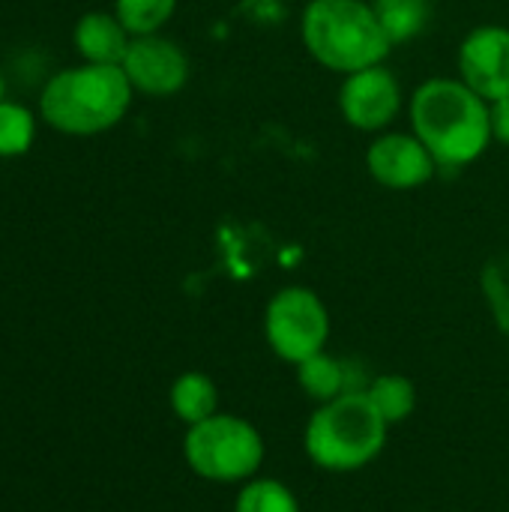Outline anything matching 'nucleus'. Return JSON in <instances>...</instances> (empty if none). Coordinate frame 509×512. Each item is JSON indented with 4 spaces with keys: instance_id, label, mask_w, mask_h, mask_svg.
Masks as SVG:
<instances>
[{
    "instance_id": "obj_1",
    "label": "nucleus",
    "mask_w": 509,
    "mask_h": 512,
    "mask_svg": "<svg viewBox=\"0 0 509 512\" xmlns=\"http://www.w3.org/2000/svg\"><path fill=\"white\" fill-rule=\"evenodd\" d=\"M414 135L435 156L438 168H465L492 141V111L459 78H432L411 99Z\"/></svg>"
},
{
    "instance_id": "obj_2",
    "label": "nucleus",
    "mask_w": 509,
    "mask_h": 512,
    "mask_svg": "<svg viewBox=\"0 0 509 512\" xmlns=\"http://www.w3.org/2000/svg\"><path fill=\"white\" fill-rule=\"evenodd\" d=\"M132 93L123 66H69L42 87L39 117L63 135H99L126 117Z\"/></svg>"
},
{
    "instance_id": "obj_3",
    "label": "nucleus",
    "mask_w": 509,
    "mask_h": 512,
    "mask_svg": "<svg viewBox=\"0 0 509 512\" xmlns=\"http://www.w3.org/2000/svg\"><path fill=\"white\" fill-rule=\"evenodd\" d=\"M303 42L321 66L345 75L384 63L393 48L369 0H312Z\"/></svg>"
},
{
    "instance_id": "obj_4",
    "label": "nucleus",
    "mask_w": 509,
    "mask_h": 512,
    "mask_svg": "<svg viewBox=\"0 0 509 512\" xmlns=\"http://www.w3.org/2000/svg\"><path fill=\"white\" fill-rule=\"evenodd\" d=\"M387 420L378 414L366 390L342 393L324 402L306 426V456L333 474L366 468L387 444Z\"/></svg>"
},
{
    "instance_id": "obj_5",
    "label": "nucleus",
    "mask_w": 509,
    "mask_h": 512,
    "mask_svg": "<svg viewBox=\"0 0 509 512\" xmlns=\"http://www.w3.org/2000/svg\"><path fill=\"white\" fill-rule=\"evenodd\" d=\"M183 456L189 468L213 483L249 480L264 462V441L252 423L234 414H213L204 423L189 426L183 438Z\"/></svg>"
},
{
    "instance_id": "obj_6",
    "label": "nucleus",
    "mask_w": 509,
    "mask_h": 512,
    "mask_svg": "<svg viewBox=\"0 0 509 512\" xmlns=\"http://www.w3.org/2000/svg\"><path fill=\"white\" fill-rule=\"evenodd\" d=\"M264 333L270 348L288 360L303 363L324 351L330 336V315L321 303V297L309 288H282L270 303L264 315Z\"/></svg>"
},
{
    "instance_id": "obj_7",
    "label": "nucleus",
    "mask_w": 509,
    "mask_h": 512,
    "mask_svg": "<svg viewBox=\"0 0 509 512\" xmlns=\"http://www.w3.org/2000/svg\"><path fill=\"white\" fill-rule=\"evenodd\" d=\"M123 72L135 93L174 96L189 81V57L177 42L159 33L132 36V45L123 60Z\"/></svg>"
},
{
    "instance_id": "obj_8",
    "label": "nucleus",
    "mask_w": 509,
    "mask_h": 512,
    "mask_svg": "<svg viewBox=\"0 0 509 512\" xmlns=\"http://www.w3.org/2000/svg\"><path fill=\"white\" fill-rule=\"evenodd\" d=\"M339 108L354 129L378 132L396 120L402 108V87L396 75L384 63H378L345 75V84L339 90Z\"/></svg>"
},
{
    "instance_id": "obj_9",
    "label": "nucleus",
    "mask_w": 509,
    "mask_h": 512,
    "mask_svg": "<svg viewBox=\"0 0 509 512\" xmlns=\"http://www.w3.org/2000/svg\"><path fill=\"white\" fill-rule=\"evenodd\" d=\"M462 81L483 96L498 102L509 96V30L501 24H483L471 30L459 48Z\"/></svg>"
},
{
    "instance_id": "obj_10",
    "label": "nucleus",
    "mask_w": 509,
    "mask_h": 512,
    "mask_svg": "<svg viewBox=\"0 0 509 512\" xmlns=\"http://www.w3.org/2000/svg\"><path fill=\"white\" fill-rule=\"evenodd\" d=\"M369 174L387 189H417L435 177V156L411 132H387L372 141L366 153Z\"/></svg>"
},
{
    "instance_id": "obj_11",
    "label": "nucleus",
    "mask_w": 509,
    "mask_h": 512,
    "mask_svg": "<svg viewBox=\"0 0 509 512\" xmlns=\"http://www.w3.org/2000/svg\"><path fill=\"white\" fill-rule=\"evenodd\" d=\"M72 42L84 63L123 66L126 51L132 45V33L120 24L114 12H87L78 18Z\"/></svg>"
},
{
    "instance_id": "obj_12",
    "label": "nucleus",
    "mask_w": 509,
    "mask_h": 512,
    "mask_svg": "<svg viewBox=\"0 0 509 512\" xmlns=\"http://www.w3.org/2000/svg\"><path fill=\"white\" fill-rule=\"evenodd\" d=\"M171 411L186 423H204L213 414H219V390L216 384L201 372H186L171 384Z\"/></svg>"
},
{
    "instance_id": "obj_13",
    "label": "nucleus",
    "mask_w": 509,
    "mask_h": 512,
    "mask_svg": "<svg viewBox=\"0 0 509 512\" xmlns=\"http://www.w3.org/2000/svg\"><path fill=\"white\" fill-rule=\"evenodd\" d=\"M390 45L414 39L429 21V0H372Z\"/></svg>"
},
{
    "instance_id": "obj_14",
    "label": "nucleus",
    "mask_w": 509,
    "mask_h": 512,
    "mask_svg": "<svg viewBox=\"0 0 509 512\" xmlns=\"http://www.w3.org/2000/svg\"><path fill=\"white\" fill-rule=\"evenodd\" d=\"M297 369H300V372H297L300 387H303L312 399H318V402H333V399H339L342 393H348V390H345V366H342L339 360L327 357L324 351L315 354V357H309V360H303Z\"/></svg>"
},
{
    "instance_id": "obj_15",
    "label": "nucleus",
    "mask_w": 509,
    "mask_h": 512,
    "mask_svg": "<svg viewBox=\"0 0 509 512\" xmlns=\"http://www.w3.org/2000/svg\"><path fill=\"white\" fill-rule=\"evenodd\" d=\"M366 396L372 399L378 414L387 420V426L402 423L414 411V405H417V390L402 375H381V378H375L372 387L366 390Z\"/></svg>"
},
{
    "instance_id": "obj_16",
    "label": "nucleus",
    "mask_w": 509,
    "mask_h": 512,
    "mask_svg": "<svg viewBox=\"0 0 509 512\" xmlns=\"http://www.w3.org/2000/svg\"><path fill=\"white\" fill-rule=\"evenodd\" d=\"M36 138V114L21 102L0 99V159L24 156Z\"/></svg>"
},
{
    "instance_id": "obj_17",
    "label": "nucleus",
    "mask_w": 509,
    "mask_h": 512,
    "mask_svg": "<svg viewBox=\"0 0 509 512\" xmlns=\"http://www.w3.org/2000/svg\"><path fill=\"white\" fill-rule=\"evenodd\" d=\"M177 0H114V15L132 36L159 33L174 15Z\"/></svg>"
},
{
    "instance_id": "obj_18",
    "label": "nucleus",
    "mask_w": 509,
    "mask_h": 512,
    "mask_svg": "<svg viewBox=\"0 0 509 512\" xmlns=\"http://www.w3.org/2000/svg\"><path fill=\"white\" fill-rule=\"evenodd\" d=\"M234 512H300V504L279 480H255L237 495Z\"/></svg>"
},
{
    "instance_id": "obj_19",
    "label": "nucleus",
    "mask_w": 509,
    "mask_h": 512,
    "mask_svg": "<svg viewBox=\"0 0 509 512\" xmlns=\"http://www.w3.org/2000/svg\"><path fill=\"white\" fill-rule=\"evenodd\" d=\"M483 291L498 318V327L509 336V252L492 258L483 270Z\"/></svg>"
},
{
    "instance_id": "obj_20",
    "label": "nucleus",
    "mask_w": 509,
    "mask_h": 512,
    "mask_svg": "<svg viewBox=\"0 0 509 512\" xmlns=\"http://www.w3.org/2000/svg\"><path fill=\"white\" fill-rule=\"evenodd\" d=\"M489 111H492V138H498L509 147V96L489 102Z\"/></svg>"
},
{
    "instance_id": "obj_21",
    "label": "nucleus",
    "mask_w": 509,
    "mask_h": 512,
    "mask_svg": "<svg viewBox=\"0 0 509 512\" xmlns=\"http://www.w3.org/2000/svg\"><path fill=\"white\" fill-rule=\"evenodd\" d=\"M3 93H6V84H3V75H0V99H3Z\"/></svg>"
}]
</instances>
